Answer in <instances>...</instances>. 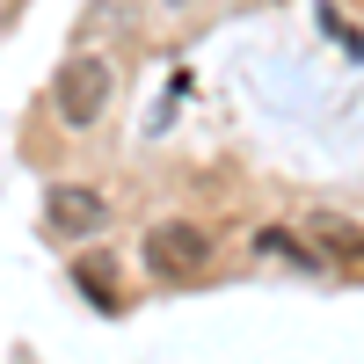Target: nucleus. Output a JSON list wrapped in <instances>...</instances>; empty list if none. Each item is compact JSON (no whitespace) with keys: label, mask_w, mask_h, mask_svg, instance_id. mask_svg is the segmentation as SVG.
<instances>
[{"label":"nucleus","mask_w":364,"mask_h":364,"mask_svg":"<svg viewBox=\"0 0 364 364\" xmlns=\"http://www.w3.org/2000/svg\"><path fill=\"white\" fill-rule=\"evenodd\" d=\"M109 95H117V73L102 66L95 51H87V58H66V66H58V87H51V102H58V117H66L73 132H87V124H102V109H109Z\"/></svg>","instance_id":"1"},{"label":"nucleus","mask_w":364,"mask_h":364,"mask_svg":"<svg viewBox=\"0 0 364 364\" xmlns=\"http://www.w3.org/2000/svg\"><path fill=\"white\" fill-rule=\"evenodd\" d=\"M146 269L154 277H168V284H190V277H204L211 269V240L197 233V226H154L146 233Z\"/></svg>","instance_id":"3"},{"label":"nucleus","mask_w":364,"mask_h":364,"mask_svg":"<svg viewBox=\"0 0 364 364\" xmlns=\"http://www.w3.org/2000/svg\"><path fill=\"white\" fill-rule=\"evenodd\" d=\"M175 8H182V0H175Z\"/></svg>","instance_id":"5"},{"label":"nucleus","mask_w":364,"mask_h":364,"mask_svg":"<svg viewBox=\"0 0 364 364\" xmlns=\"http://www.w3.org/2000/svg\"><path fill=\"white\" fill-rule=\"evenodd\" d=\"M321 255H343V262H364V226H343V219H321L314 226Z\"/></svg>","instance_id":"4"},{"label":"nucleus","mask_w":364,"mask_h":364,"mask_svg":"<svg viewBox=\"0 0 364 364\" xmlns=\"http://www.w3.org/2000/svg\"><path fill=\"white\" fill-rule=\"evenodd\" d=\"M44 226L58 240H95L109 226V197L87 190V182H51V190H44Z\"/></svg>","instance_id":"2"}]
</instances>
